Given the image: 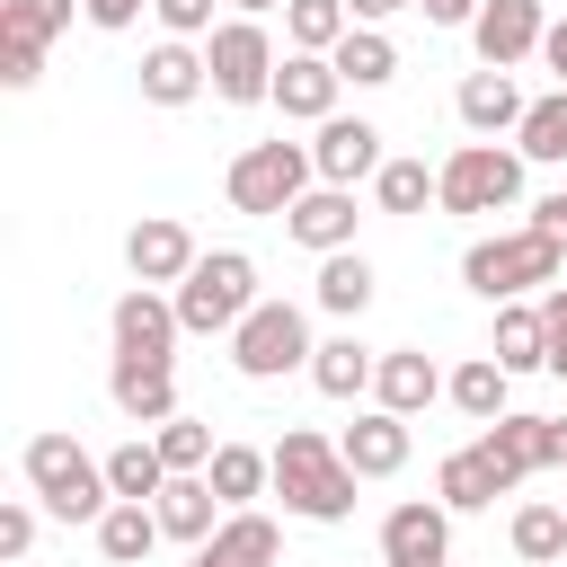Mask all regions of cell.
Instances as JSON below:
<instances>
[{"label":"cell","instance_id":"obj_1","mask_svg":"<svg viewBox=\"0 0 567 567\" xmlns=\"http://www.w3.org/2000/svg\"><path fill=\"white\" fill-rule=\"evenodd\" d=\"M354 461L328 443V434H310V425H284V443H275V496H284V514H301V523H346L354 514Z\"/></svg>","mask_w":567,"mask_h":567},{"label":"cell","instance_id":"obj_2","mask_svg":"<svg viewBox=\"0 0 567 567\" xmlns=\"http://www.w3.org/2000/svg\"><path fill=\"white\" fill-rule=\"evenodd\" d=\"M558 275H567V248H558L540 221L496 230V239H470V257H461V284H470L478 301H523V292H549Z\"/></svg>","mask_w":567,"mask_h":567},{"label":"cell","instance_id":"obj_3","mask_svg":"<svg viewBox=\"0 0 567 567\" xmlns=\"http://www.w3.org/2000/svg\"><path fill=\"white\" fill-rule=\"evenodd\" d=\"M18 470H27V487H35V505H44L53 523H97V514L115 505V487H106V461H89L71 434H27Z\"/></svg>","mask_w":567,"mask_h":567},{"label":"cell","instance_id":"obj_4","mask_svg":"<svg viewBox=\"0 0 567 567\" xmlns=\"http://www.w3.org/2000/svg\"><path fill=\"white\" fill-rule=\"evenodd\" d=\"M319 186V159H310V142H248L239 159H230V177H221V195L239 204V213H257V221H284L301 195Z\"/></svg>","mask_w":567,"mask_h":567},{"label":"cell","instance_id":"obj_5","mask_svg":"<svg viewBox=\"0 0 567 567\" xmlns=\"http://www.w3.org/2000/svg\"><path fill=\"white\" fill-rule=\"evenodd\" d=\"M257 301H266V292H257V257H248V248H204L195 275L177 284V319H186V337H230Z\"/></svg>","mask_w":567,"mask_h":567},{"label":"cell","instance_id":"obj_6","mask_svg":"<svg viewBox=\"0 0 567 567\" xmlns=\"http://www.w3.org/2000/svg\"><path fill=\"white\" fill-rule=\"evenodd\" d=\"M310 319L301 301H257L239 328H230V372L239 381H284V372H310Z\"/></svg>","mask_w":567,"mask_h":567},{"label":"cell","instance_id":"obj_7","mask_svg":"<svg viewBox=\"0 0 567 567\" xmlns=\"http://www.w3.org/2000/svg\"><path fill=\"white\" fill-rule=\"evenodd\" d=\"M204 62H213V97L221 106H257V97H275V35L257 27V18H221L213 35H204Z\"/></svg>","mask_w":567,"mask_h":567},{"label":"cell","instance_id":"obj_8","mask_svg":"<svg viewBox=\"0 0 567 567\" xmlns=\"http://www.w3.org/2000/svg\"><path fill=\"white\" fill-rule=\"evenodd\" d=\"M505 204H523V151L461 142L443 159V213H505Z\"/></svg>","mask_w":567,"mask_h":567},{"label":"cell","instance_id":"obj_9","mask_svg":"<svg viewBox=\"0 0 567 567\" xmlns=\"http://www.w3.org/2000/svg\"><path fill=\"white\" fill-rule=\"evenodd\" d=\"M106 328H115V354H142V363H177V337H186L177 292H159V284H133Z\"/></svg>","mask_w":567,"mask_h":567},{"label":"cell","instance_id":"obj_10","mask_svg":"<svg viewBox=\"0 0 567 567\" xmlns=\"http://www.w3.org/2000/svg\"><path fill=\"white\" fill-rule=\"evenodd\" d=\"M540 35H549V9H540V0H478V18H470V44H478V62H487V71L532 62V53H540Z\"/></svg>","mask_w":567,"mask_h":567},{"label":"cell","instance_id":"obj_11","mask_svg":"<svg viewBox=\"0 0 567 567\" xmlns=\"http://www.w3.org/2000/svg\"><path fill=\"white\" fill-rule=\"evenodd\" d=\"M381 558H390V567H443V558H452V505H443V496H434V505H425V496L390 505V514H381Z\"/></svg>","mask_w":567,"mask_h":567},{"label":"cell","instance_id":"obj_12","mask_svg":"<svg viewBox=\"0 0 567 567\" xmlns=\"http://www.w3.org/2000/svg\"><path fill=\"white\" fill-rule=\"evenodd\" d=\"M195 230L186 221H168V213H151V221H133V239H124V266H133V284H159V292H177L186 275H195Z\"/></svg>","mask_w":567,"mask_h":567},{"label":"cell","instance_id":"obj_13","mask_svg":"<svg viewBox=\"0 0 567 567\" xmlns=\"http://www.w3.org/2000/svg\"><path fill=\"white\" fill-rule=\"evenodd\" d=\"M310 159H319V186H363V177H381V124H363V115H328L319 124V142H310Z\"/></svg>","mask_w":567,"mask_h":567},{"label":"cell","instance_id":"obj_14","mask_svg":"<svg viewBox=\"0 0 567 567\" xmlns=\"http://www.w3.org/2000/svg\"><path fill=\"white\" fill-rule=\"evenodd\" d=\"M337 89H346V71H337L328 53H284V62H275V106H284V124H328V115H337Z\"/></svg>","mask_w":567,"mask_h":567},{"label":"cell","instance_id":"obj_15","mask_svg":"<svg viewBox=\"0 0 567 567\" xmlns=\"http://www.w3.org/2000/svg\"><path fill=\"white\" fill-rule=\"evenodd\" d=\"M204 89H213V62L195 53V35H159L142 53V97L151 106H195Z\"/></svg>","mask_w":567,"mask_h":567},{"label":"cell","instance_id":"obj_16","mask_svg":"<svg viewBox=\"0 0 567 567\" xmlns=\"http://www.w3.org/2000/svg\"><path fill=\"white\" fill-rule=\"evenodd\" d=\"M337 452L354 461V478H399V470H408V416L372 399V408H363V416L337 434Z\"/></svg>","mask_w":567,"mask_h":567},{"label":"cell","instance_id":"obj_17","mask_svg":"<svg viewBox=\"0 0 567 567\" xmlns=\"http://www.w3.org/2000/svg\"><path fill=\"white\" fill-rule=\"evenodd\" d=\"M151 505H159V532H168V540H186V549H204V540L221 532V514H230V505L213 496V478H204V470H177Z\"/></svg>","mask_w":567,"mask_h":567},{"label":"cell","instance_id":"obj_18","mask_svg":"<svg viewBox=\"0 0 567 567\" xmlns=\"http://www.w3.org/2000/svg\"><path fill=\"white\" fill-rule=\"evenodd\" d=\"M523 106H532V97L514 89V71H487V62H478V71L461 80V97H452V115H461V124H470L478 142L514 133V124H523Z\"/></svg>","mask_w":567,"mask_h":567},{"label":"cell","instance_id":"obj_19","mask_svg":"<svg viewBox=\"0 0 567 567\" xmlns=\"http://www.w3.org/2000/svg\"><path fill=\"white\" fill-rule=\"evenodd\" d=\"M106 399H115L133 425H168V416H177V372H168V363H142V354H115Z\"/></svg>","mask_w":567,"mask_h":567},{"label":"cell","instance_id":"obj_20","mask_svg":"<svg viewBox=\"0 0 567 567\" xmlns=\"http://www.w3.org/2000/svg\"><path fill=\"white\" fill-rule=\"evenodd\" d=\"M443 381H452V372H434V354L390 346V354H381V372H372V399H381V408H399V416H425V408L443 399Z\"/></svg>","mask_w":567,"mask_h":567},{"label":"cell","instance_id":"obj_21","mask_svg":"<svg viewBox=\"0 0 567 567\" xmlns=\"http://www.w3.org/2000/svg\"><path fill=\"white\" fill-rule=\"evenodd\" d=\"M478 443H487V461H496L514 487H523L532 470H558V452H549V416H523V408H505V416H496Z\"/></svg>","mask_w":567,"mask_h":567},{"label":"cell","instance_id":"obj_22","mask_svg":"<svg viewBox=\"0 0 567 567\" xmlns=\"http://www.w3.org/2000/svg\"><path fill=\"white\" fill-rule=\"evenodd\" d=\"M434 496H443L452 514H487L496 496H514V478L487 461V443H470V452H443V470H434Z\"/></svg>","mask_w":567,"mask_h":567},{"label":"cell","instance_id":"obj_23","mask_svg":"<svg viewBox=\"0 0 567 567\" xmlns=\"http://www.w3.org/2000/svg\"><path fill=\"white\" fill-rule=\"evenodd\" d=\"M284 230L301 239V248H354V186H310L292 213H284Z\"/></svg>","mask_w":567,"mask_h":567},{"label":"cell","instance_id":"obj_24","mask_svg":"<svg viewBox=\"0 0 567 567\" xmlns=\"http://www.w3.org/2000/svg\"><path fill=\"white\" fill-rule=\"evenodd\" d=\"M159 540H168V532H159V505H142V496H115V505L97 514V558H106V567H142Z\"/></svg>","mask_w":567,"mask_h":567},{"label":"cell","instance_id":"obj_25","mask_svg":"<svg viewBox=\"0 0 567 567\" xmlns=\"http://www.w3.org/2000/svg\"><path fill=\"white\" fill-rule=\"evenodd\" d=\"M372 372H381V354H372L354 328H346V337H328V346L310 354V390H319V399H363V390H372Z\"/></svg>","mask_w":567,"mask_h":567},{"label":"cell","instance_id":"obj_26","mask_svg":"<svg viewBox=\"0 0 567 567\" xmlns=\"http://www.w3.org/2000/svg\"><path fill=\"white\" fill-rule=\"evenodd\" d=\"M204 558H221V567H275V558H284V532H275L257 505H230L221 532L204 540Z\"/></svg>","mask_w":567,"mask_h":567},{"label":"cell","instance_id":"obj_27","mask_svg":"<svg viewBox=\"0 0 567 567\" xmlns=\"http://www.w3.org/2000/svg\"><path fill=\"white\" fill-rule=\"evenodd\" d=\"M310 301H319L328 319H363V301H372V257H363V248H328Z\"/></svg>","mask_w":567,"mask_h":567},{"label":"cell","instance_id":"obj_28","mask_svg":"<svg viewBox=\"0 0 567 567\" xmlns=\"http://www.w3.org/2000/svg\"><path fill=\"white\" fill-rule=\"evenodd\" d=\"M505 390H514V372H505L496 354H470V363H452V381H443V399H452L470 425H496V416H505Z\"/></svg>","mask_w":567,"mask_h":567},{"label":"cell","instance_id":"obj_29","mask_svg":"<svg viewBox=\"0 0 567 567\" xmlns=\"http://www.w3.org/2000/svg\"><path fill=\"white\" fill-rule=\"evenodd\" d=\"M505 372H549V319L523 310V301H496V346H487Z\"/></svg>","mask_w":567,"mask_h":567},{"label":"cell","instance_id":"obj_30","mask_svg":"<svg viewBox=\"0 0 567 567\" xmlns=\"http://www.w3.org/2000/svg\"><path fill=\"white\" fill-rule=\"evenodd\" d=\"M204 478H213V496H221V505H248V496H266V487H275V452H257V443H221Z\"/></svg>","mask_w":567,"mask_h":567},{"label":"cell","instance_id":"obj_31","mask_svg":"<svg viewBox=\"0 0 567 567\" xmlns=\"http://www.w3.org/2000/svg\"><path fill=\"white\" fill-rule=\"evenodd\" d=\"M514 151H523V159H540V168H567V89H549V97H532V106H523Z\"/></svg>","mask_w":567,"mask_h":567},{"label":"cell","instance_id":"obj_32","mask_svg":"<svg viewBox=\"0 0 567 567\" xmlns=\"http://www.w3.org/2000/svg\"><path fill=\"white\" fill-rule=\"evenodd\" d=\"M328 62H337L354 89H390V80H399V44H390L381 27H346V44H337Z\"/></svg>","mask_w":567,"mask_h":567},{"label":"cell","instance_id":"obj_33","mask_svg":"<svg viewBox=\"0 0 567 567\" xmlns=\"http://www.w3.org/2000/svg\"><path fill=\"white\" fill-rule=\"evenodd\" d=\"M372 204H381V213H425V204H443V168H425V159H381Z\"/></svg>","mask_w":567,"mask_h":567},{"label":"cell","instance_id":"obj_34","mask_svg":"<svg viewBox=\"0 0 567 567\" xmlns=\"http://www.w3.org/2000/svg\"><path fill=\"white\" fill-rule=\"evenodd\" d=\"M168 478H177V470L159 461V443H151V434H133V443H115V452H106V487H115V496H142V505H151Z\"/></svg>","mask_w":567,"mask_h":567},{"label":"cell","instance_id":"obj_35","mask_svg":"<svg viewBox=\"0 0 567 567\" xmlns=\"http://www.w3.org/2000/svg\"><path fill=\"white\" fill-rule=\"evenodd\" d=\"M346 27H354L346 0H284V35H292V53H337Z\"/></svg>","mask_w":567,"mask_h":567},{"label":"cell","instance_id":"obj_36","mask_svg":"<svg viewBox=\"0 0 567 567\" xmlns=\"http://www.w3.org/2000/svg\"><path fill=\"white\" fill-rule=\"evenodd\" d=\"M514 558L523 567H558L567 558V505H514Z\"/></svg>","mask_w":567,"mask_h":567},{"label":"cell","instance_id":"obj_37","mask_svg":"<svg viewBox=\"0 0 567 567\" xmlns=\"http://www.w3.org/2000/svg\"><path fill=\"white\" fill-rule=\"evenodd\" d=\"M151 443H159V461H168V470H213V452H221V443H213V425H204V416H186V408H177L168 425H151Z\"/></svg>","mask_w":567,"mask_h":567},{"label":"cell","instance_id":"obj_38","mask_svg":"<svg viewBox=\"0 0 567 567\" xmlns=\"http://www.w3.org/2000/svg\"><path fill=\"white\" fill-rule=\"evenodd\" d=\"M71 9H80V0H0V35H9V44H53V35L71 27Z\"/></svg>","mask_w":567,"mask_h":567},{"label":"cell","instance_id":"obj_39","mask_svg":"<svg viewBox=\"0 0 567 567\" xmlns=\"http://www.w3.org/2000/svg\"><path fill=\"white\" fill-rule=\"evenodd\" d=\"M151 18L168 35H213V0H151Z\"/></svg>","mask_w":567,"mask_h":567},{"label":"cell","instance_id":"obj_40","mask_svg":"<svg viewBox=\"0 0 567 567\" xmlns=\"http://www.w3.org/2000/svg\"><path fill=\"white\" fill-rule=\"evenodd\" d=\"M35 71H44V44H9L0 35V89H35Z\"/></svg>","mask_w":567,"mask_h":567},{"label":"cell","instance_id":"obj_41","mask_svg":"<svg viewBox=\"0 0 567 567\" xmlns=\"http://www.w3.org/2000/svg\"><path fill=\"white\" fill-rule=\"evenodd\" d=\"M35 549V505H0V558H27Z\"/></svg>","mask_w":567,"mask_h":567},{"label":"cell","instance_id":"obj_42","mask_svg":"<svg viewBox=\"0 0 567 567\" xmlns=\"http://www.w3.org/2000/svg\"><path fill=\"white\" fill-rule=\"evenodd\" d=\"M540 319H549V372L567 381V284H549V301H540Z\"/></svg>","mask_w":567,"mask_h":567},{"label":"cell","instance_id":"obj_43","mask_svg":"<svg viewBox=\"0 0 567 567\" xmlns=\"http://www.w3.org/2000/svg\"><path fill=\"white\" fill-rule=\"evenodd\" d=\"M142 9H151V0H80V18H89V27H106V35H124Z\"/></svg>","mask_w":567,"mask_h":567},{"label":"cell","instance_id":"obj_44","mask_svg":"<svg viewBox=\"0 0 567 567\" xmlns=\"http://www.w3.org/2000/svg\"><path fill=\"white\" fill-rule=\"evenodd\" d=\"M532 221H540V230L567 248V186H558V195H540V204H532Z\"/></svg>","mask_w":567,"mask_h":567},{"label":"cell","instance_id":"obj_45","mask_svg":"<svg viewBox=\"0 0 567 567\" xmlns=\"http://www.w3.org/2000/svg\"><path fill=\"white\" fill-rule=\"evenodd\" d=\"M425 9V27H470L478 18V0H416Z\"/></svg>","mask_w":567,"mask_h":567},{"label":"cell","instance_id":"obj_46","mask_svg":"<svg viewBox=\"0 0 567 567\" xmlns=\"http://www.w3.org/2000/svg\"><path fill=\"white\" fill-rule=\"evenodd\" d=\"M540 62L558 71V89H567V18H549V35H540Z\"/></svg>","mask_w":567,"mask_h":567},{"label":"cell","instance_id":"obj_47","mask_svg":"<svg viewBox=\"0 0 567 567\" xmlns=\"http://www.w3.org/2000/svg\"><path fill=\"white\" fill-rule=\"evenodd\" d=\"M354 9V27H381V18H399V9H416V0H346Z\"/></svg>","mask_w":567,"mask_h":567},{"label":"cell","instance_id":"obj_48","mask_svg":"<svg viewBox=\"0 0 567 567\" xmlns=\"http://www.w3.org/2000/svg\"><path fill=\"white\" fill-rule=\"evenodd\" d=\"M549 452H558V470H567V416H549Z\"/></svg>","mask_w":567,"mask_h":567},{"label":"cell","instance_id":"obj_49","mask_svg":"<svg viewBox=\"0 0 567 567\" xmlns=\"http://www.w3.org/2000/svg\"><path fill=\"white\" fill-rule=\"evenodd\" d=\"M230 9H239V18H257V9H284V0H230Z\"/></svg>","mask_w":567,"mask_h":567},{"label":"cell","instance_id":"obj_50","mask_svg":"<svg viewBox=\"0 0 567 567\" xmlns=\"http://www.w3.org/2000/svg\"><path fill=\"white\" fill-rule=\"evenodd\" d=\"M186 567H221V558H204V549H195V558H186Z\"/></svg>","mask_w":567,"mask_h":567},{"label":"cell","instance_id":"obj_51","mask_svg":"<svg viewBox=\"0 0 567 567\" xmlns=\"http://www.w3.org/2000/svg\"><path fill=\"white\" fill-rule=\"evenodd\" d=\"M443 567H452V558H443Z\"/></svg>","mask_w":567,"mask_h":567}]
</instances>
